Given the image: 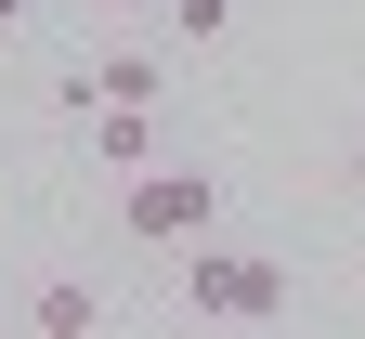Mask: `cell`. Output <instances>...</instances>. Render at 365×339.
<instances>
[{
  "instance_id": "3957f363",
  "label": "cell",
  "mask_w": 365,
  "mask_h": 339,
  "mask_svg": "<svg viewBox=\"0 0 365 339\" xmlns=\"http://www.w3.org/2000/svg\"><path fill=\"white\" fill-rule=\"evenodd\" d=\"M91 157H105L118 183H130V170H157V105H91Z\"/></svg>"
},
{
  "instance_id": "52a82bcc",
  "label": "cell",
  "mask_w": 365,
  "mask_h": 339,
  "mask_svg": "<svg viewBox=\"0 0 365 339\" xmlns=\"http://www.w3.org/2000/svg\"><path fill=\"white\" fill-rule=\"evenodd\" d=\"M14 14H26V0H0V26H14Z\"/></svg>"
},
{
  "instance_id": "5b68a950",
  "label": "cell",
  "mask_w": 365,
  "mask_h": 339,
  "mask_svg": "<svg viewBox=\"0 0 365 339\" xmlns=\"http://www.w3.org/2000/svg\"><path fill=\"white\" fill-rule=\"evenodd\" d=\"M182 14V39H222V14H235V0H170Z\"/></svg>"
},
{
  "instance_id": "277c9868",
  "label": "cell",
  "mask_w": 365,
  "mask_h": 339,
  "mask_svg": "<svg viewBox=\"0 0 365 339\" xmlns=\"http://www.w3.org/2000/svg\"><path fill=\"white\" fill-rule=\"evenodd\" d=\"M26 326H39V339H78V326H105V287H91V274H39V287H26Z\"/></svg>"
},
{
  "instance_id": "8992f818",
  "label": "cell",
  "mask_w": 365,
  "mask_h": 339,
  "mask_svg": "<svg viewBox=\"0 0 365 339\" xmlns=\"http://www.w3.org/2000/svg\"><path fill=\"white\" fill-rule=\"evenodd\" d=\"M352 196H365V143H352Z\"/></svg>"
},
{
  "instance_id": "6da1fadb",
  "label": "cell",
  "mask_w": 365,
  "mask_h": 339,
  "mask_svg": "<svg viewBox=\"0 0 365 339\" xmlns=\"http://www.w3.org/2000/svg\"><path fill=\"white\" fill-rule=\"evenodd\" d=\"M287 300H300L287 261H261V248H209V235L182 248V313H196V326H274Z\"/></svg>"
},
{
  "instance_id": "7a4b0ae2",
  "label": "cell",
  "mask_w": 365,
  "mask_h": 339,
  "mask_svg": "<svg viewBox=\"0 0 365 339\" xmlns=\"http://www.w3.org/2000/svg\"><path fill=\"white\" fill-rule=\"evenodd\" d=\"M209 209H222V183H209L196 157H157V170H130V196H118V222L144 235V248H196V235H209Z\"/></svg>"
}]
</instances>
